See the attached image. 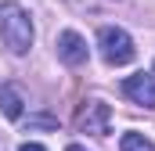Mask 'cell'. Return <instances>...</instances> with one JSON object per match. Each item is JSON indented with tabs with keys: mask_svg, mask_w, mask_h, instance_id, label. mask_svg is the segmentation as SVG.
Listing matches in <instances>:
<instances>
[{
	"mask_svg": "<svg viewBox=\"0 0 155 151\" xmlns=\"http://www.w3.org/2000/svg\"><path fill=\"white\" fill-rule=\"evenodd\" d=\"M0 40L11 54H25L33 47V18L22 4L4 0L0 4Z\"/></svg>",
	"mask_w": 155,
	"mask_h": 151,
	"instance_id": "6da1fadb",
	"label": "cell"
},
{
	"mask_svg": "<svg viewBox=\"0 0 155 151\" xmlns=\"http://www.w3.org/2000/svg\"><path fill=\"white\" fill-rule=\"evenodd\" d=\"M97 50H101V58H105L108 65H130L134 54H137L130 33L119 29V25H105V29L97 33Z\"/></svg>",
	"mask_w": 155,
	"mask_h": 151,
	"instance_id": "7a4b0ae2",
	"label": "cell"
},
{
	"mask_svg": "<svg viewBox=\"0 0 155 151\" xmlns=\"http://www.w3.org/2000/svg\"><path fill=\"white\" fill-rule=\"evenodd\" d=\"M76 130L79 133H90V137H108V130H112V108L101 104V101H87L76 115Z\"/></svg>",
	"mask_w": 155,
	"mask_h": 151,
	"instance_id": "3957f363",
	"label": "cell"
},
{
	"mask_svg": "<svg viewBox=\"0 0 155 151\" xmlns=\"http://www.w3.org/2000/svg\"><path fill=\"white\" fill-rule=\"evenodd\" d=\"M87 40L79 36V33H72V29H65L61 36H58V58L65 61V65H72V69H79V65H87Z\"/></svg>",
	"mask_w": 155,
	"mask_h": 151,
	"instance_id": "277c9868",
	"label": "cell"
},
{
	"mask_svg": "<svg viewBox=\"0 0 155 151\" xmlns=\"http://www.w3.org/2000/svg\"><path fill=\"white\" fill-rule=\"evenodd\" d=\"M123 94L134 101V104H144V108H155V76H130L123 83Z\"/></svg>",
	"mask_w": 155,
	"mask_h": 151,
	"instance_id": "5b68a950",
	"label": "cell"
},
{
	"mask_svg": "<svg viewBox=\"0 0 155 151\" xmlns=\"http://www.w3.org/2000/svg\"><path fill=\"white\" fill-rule=\"evenodd\" d=\"M22 94H18V86H11V83H4L0 86V112L7 115V119H22Z\"/></svg>",
	"mask_w": 155,
	"mask_h": 151,
	"instance_id": "8992f818",
	"label": "cell"
},
{
	"mask_svg": "<svg viewBox=\"0 0 155 151\" xmlns=\"http://www.w3.org/2000/svg\"><path fill=\"white\" fill-rule=\"evenodd\" d=\"M123 151H155L152 140L144 137V133H123V144H119Z\"/></svg>",
	"mask_w": 155,
	"mask_h": 151,
	"instance_id": "52a82bcc",
	"label": "cell"
},
{
	"mask_svg": "<svg viewBox=\"0 0 155 151\" xmlns=\"http://www.w3.org/2000/svg\"><path fill=\"white\" fill-rule=\"evenodd\" d=\"M18 151H47V148H43V144H22Z\"/></svg>",
	"mask_w": 155,
	"mask_h": 151,
	"instance_id": "ba28073f",
	"label": "cell"
},
{
	"mask_svg": "<svg viewBox=\"0 0 155 151\" xmlns=\"http://www.w3.org/2000/svg\"><path fill=\"white\" fill-rule=\"evenodd\" d=\"M65 151H87V148H79V144H69V148H65Z\"/></svg>",
	"mask_w": 155,
	"mask_h": 151,
	"instance_id": "9c48e42d",
	"label": "cell"
}]
</instances>
